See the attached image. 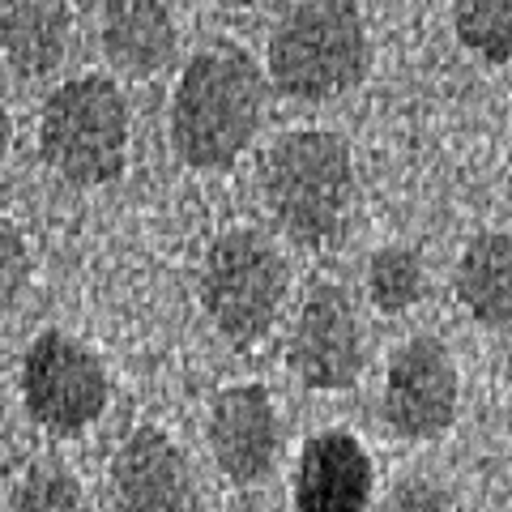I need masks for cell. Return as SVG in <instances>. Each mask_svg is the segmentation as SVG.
Returning a JSON list of instances; mask_svg holds the SVG:
<instances>
[{
	"label": "cell",
	"instance_id": "obj_5",
	"mask_svg": "<svg viewBox=\"0 0 512 512\" xmlns=\"http://www.w3.org/2000/svg\"><path fill=\"white\" fill-rule=\"evenodd\" d=\"M286 291H291V265L274 239L256 227H231L205 248L197 295L222 342L256 346L278 325Z\"/></svg>",
	"mask_w": 512,
	"mask_h": 512
},
{
	"label": "cell",
	"instance_id": "obj_20",
	"mask_svg": "<svg viewBox=\"0 0 512 512\" xmlns=\"http://www.w3.org/2000/svg\"><path fill=\"white\" fill-rule=\"evenodd\" d=\"M9 141H13V120H9L5 90H0V163H5V154H9Z\"/></svg>",
	"mask_w": 512,
	"mask_h": 512
},
{
	"label": "cell",
	"instance_id": "obj_15",
	"mask_svg": "<svg viewBox=\"0 0 512 512\" xmlns=\"http://www.w3.org/2000/svg\"><path fill=\"white\" fill-rule=\"evenodd\" d=\"M427 295L423 256L406 244H384L367 256V299L384 316H402Z\"/></svg>",
	"mask_w": 512,
	"mask_h": 512
},
{
	"label": "cell",
	"instance_id": "obj_16",
	"mask_svg": "<svg viewBox=\"0 0 512 512\" xmlns=\"http://www.w3.org/2000/svg\"><path fill=\"white\" fill-rule=\"evenodd\" d=\"M453 35L483 64L512 60V0H453Z\"/></svg>",
	"mask_w": 512,
	"mask_h": 512
},
{
	"label": "cell",
	"instance_id": "obj_10",
	"mask_svg": "<svg viewBox=\"0 0 512 512\" xmlns=\"http://www.w3.org/2000/svg\"><path fill=\"white\" fill-rule=\"evenodd\" d=\"M111 495L120 512H201L197 478L163 427L141 423L111 457Z\"/></svg>",
	"mask_w": 512,
	"mask_h": 512
},
{
	"label": "cell",
	"instance_id": "obj_14",
	"mask_svg": "<svg viewBox=\"0 0 512 512\" xmlns=\"http://www.w3.org/2000/svg\"><path fill=\"white\" fill-rule=\"evenodd\" d=\"M453 295L483 329H512V235L478 231L457 256Z\"/></svg>",
	"mask_w": 512,
	"mask_h": 512
},
{
	"label": "cell",
	"instance_id": "obj_17",
	"mask_svg": "<svg viewBox=\"0 0 512 512\" xmlns=\"http://www.w3.org/2000/svg\"><path fill=\"white\" fill-rule=\"evenodd\" d=\"M9 512H90V500L64 466H35L13 487Z\"/></svg>",
	"mask_w": 512,
	"mask_h": 512
},
{
	"label": "cell",
	"instance_id": "obj_8",
	"mask_svg": "<svg viewBox=\"0 0 512 512\" xmlns=\"http://www.w3.org/2000/svg\"><path fill=\"white\" fill-rule=\"evenodd\" d=\"M461 376L453 350L431 333H419L393 350L384 372V423L402 440H440L457 419Z\"/></svg>",
	"mask_w": 512,
	"mask_h": 512
},
{
	"label": "cell",
	"instance_id": "obj_12",
	"mask_svg": "<svg viewBox=\"0 0 512 512\" xmlns=\"http://www.w3.org/2000/svg\"><path fill=\"white\" fill-rule=\"evenodd\" d=\"M103 56L124 77H154L180 52V30L167 0H103Z\"/></svg>",
	"mask_w": 512,
	"mask_h": 512
},
{
	"label": "cell",
	"instance_id": "obj_3",
	"mask_svg": "<svg viewBox=\"0 0 512 512\" xmlns=\"http://www.w3.org/2000/svg\"><path fill=\"white\" fill-rule=\"evenodd\" d=\"M133 111L124 90L103 73L60 82L39 111V158L73 188H107L128 167Z\"/></svg>",
	"mask_w": 512,
	"mask_h": 512
},
{
	"label": "cell",
	"instance_id": "obj_11",
	"mask_svg": "<svg viewBox=\"0 0 512 512\" xmlns=\"http://www.w3.org/2000/svg\"><path fill=\"white\" fill-rule=\"evenodd\" d=\"M376 470L350 431H316L295 461V512H367Z\"/></svg>",
	"mask_w": 512,
	"mask_h": 512
},
{
	"label": "cell",
	"instance_id": "obj_13",
	"mask_svg": "<svg viewBox=\"0 0 512 512\" xmlns=\"http://www.w3.org/2000/svg\"><path fill=\"white\" fill-rule=\"evenodd\" d=\"M73 47L69 0H0V60L18 77L56 73Z\"/></svg>",
	"mask_w": 512,
	"mask_h": 512
},
{
	"label": "cell",
	"instance_id": "obj_7",
	"mask_svg": "<svg viewBox=\"0 0 512 512\" xmlns=\"http://www.w3.org/2000/svg\"><path fill=\"white\" fill-rule=\"evenodd\" d=\"M286 367L312 393H346L355 389L367 367V338L359 325V308L342 282L316 278L299 303Z\"/></svg>",
	"mask_w": 512,
	"mask_h": 512
},
{
	"label": "cell",
	"instance_id": "obj_22",
	"mask_svg": "<svg viewBox=\"0 0 512 512\" xmlns=\"http://www.w3.org/2000/svg\"><path fill=\"white\" fill-rule=\"evenodd\" d=\"M0 427H5V384H0Z\"/></svg>",
	"mask_w": 512,
	"mask_h": 512
},
{
	"label": "cell",
	"instance_id": "obj_19",
	"mask_svg": "<svg viewBox=\"0 0 512 512\" xmlns=\"http://www.w3.org/2000/svg\"><path fill=\"white\" fill-rule=\"evenodd\" d=\"M384 512H453V500H448V491L440 483L410 474L402 483H393L389 500H384Z\"/></svg>",
	"mask_w": 512,
	"mask_h": 512
},
{
	"label": "cell",
	"instance_id": "obj_4",
	"mask_svg": "<svg viewBox=\"0 0 512 512\" xmlns=\"http://www.w3.org/2000/svg\"><path fill=\"white\" fill-rule=\"evenodd\" d=\"M269 77L282 94L329 103L372 69V39L355 0H299L269 35Z\"/></svg>",
	"mask_w": 512,
	"mask_h": 512
},
{
	"label": "cell",
	"instance_id": "obj_9",
	"mask_svg": "<svg viewBox=\"0 0 512 512\" xmlns=\"http://www.w3.org/2000/svg\"><path fill=\"white\" fill-rule=\"evenodd\" d=\"M214 466L239 487L265 483L282 453V419L265 384H231L210 402L205 419Z\"/></svg>",
	"mask_w": 512,
	"mask_h": 512
},
{
	"label": "cell",
	"instance_id": "obj_6",
	"mask_svg": "<svg viewBox=\"0 0 512 512\" xmlns=\"http://www.w3.org/2000/svg\"><path fill=\"white\" fill-rule=\"evenodd\" d=\"M111 380L103 359L73 333L43 329L22 355V406L47 436H82L103 419Z\"/></svg>",
	"mask_w": 512,
	"mask_h": 512
},
{
	"label": "cell",
	"instance_id": "obj_1",
	"mask_svg": "<svg viewBox=\"0 0 512 512\" xmlns=\"http://www.w3.org/2000/svg\"><path fill=\"white\" fill-rule=\"evenodd\" d=\"M265 120V77L248 47L210 43L184 64L171 94V150L192 171H222Z\"/></svg>",
	"mask_w": 512,
	"mask_h": 512
},
{
	"label": "cell",
	"instance_id": "obj_21",
	"mask_svg": "<svg viewBox=\"0 0 512 512\" xmlns=\"http://www.w3.org/2000/svg\"><path fill=\"white\" fill-rule=\"evenodd\" d=\"M222 9H248V5H256V0H218Z\"/></svg>",
	"mask_w": 512,
	"mask_h": 512
},
{
	"label": "cell",
	"instance_id": "obj_2",
	"mask_svg": "<svg viewBox=\"0 0 512 512\" xmlns=\"http://www.w3.org/2000/svg\"><path fill=\"white\" fill-rule=\"evenodd\" d=\"M269 218L303 248H333L355 214V158L329 128H295L269 146L261 163Z\"/></svg>",
	"mask_w": 512,
	"mask_h": 512
},
{
	"label": "cell",
	"instance_id": "obj_18",
	"mask_svg": "<svg viewBox=\"0 0 512 512\" xmlns=\"http://www.w3.org/2000/svg\"><path fill=\"white\" fill-rule=\"evenodd\" d=\"M30 282V244L9 214H0V316L18 308Z\"/></svg>",
	"mask_w": 512,
	"mask_h": 512
}]
</instances>
